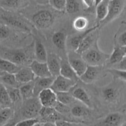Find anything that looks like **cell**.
Returning <instances> with one entry per match:
<instances>
[{"instance_id":"cell-19","label":"cell","mask_w":126,"mask_h":126,"mask_svg":"<svg viewBox=\"0 0 126 126\" xmlns=\"http://www.w3.org/2000/svg\"><path fill=\"white\" fill-rule=\"evenodd\" d=\"M15 75L17 81L22 85L33 81L36 78L35 74L29 65L22 66Z\"/></svg>"},{"instance_id":"cell-1","label":"cell","mask_w":126,"mask_h":126,"mask_svg":"<svg viewBox=\"0 0 126 126\" xmlns=\"http://www.w3.org/2000/svg\"><path fill=\"white\" fill-rule=\"evenodd\" d=\"M34 49V41L30 46L20 49H12L1 47V58L7 59L20 65L25 66L32 63V51Z\"/></svg>"},{"instance_id":"cell-10","label":"cell","mask_w":126,"mask_h":126,"mask_svg":"<svg viewBox=\"0 0 126 126\" xmlns=\"http://www.w3.org/2000/svg\"><path fill=\"white\" fill-rule=\"evenodd\" d=\"M98 25H94L92 27L88 28V29L84 30V32H82L81 33L75 35L70 36L67 38L66 41V48L69 49V51H76L78 49L80 44L84 38L86 37L88 34L93 31L98 29Z\"/></svg>"},{"instance_id":"cell-32","label":"cell","mask_w":126,"mask_h":126,"mask_svg":"<svg viewBox=\"0 0 126 126\" xmlns=\"http://www.w3.org/2000/svg\"><path fill=\"white\" fill-rule=\"evenodd\" d=\"M23 2V0H1V7L4 9L12 11L19 8Z\"/></svg>"},{"instance_id":"cell-52","label":"cell","mask_w":126,"mask_h":126,"mask_svg":"<svg viewBox=\"0 0 126 126\" xmlns=\"http://www.w3.org/2000/svg\"><path fill=\"white\" fill-rule=\"evenodd\" d=\"M120 126H126V122H124V123L122 124Z\"/></svg>"},{"instance_id":"cell-35","label":"cell","mask_w":126,"mask_h":126,"mask_svg":"<svg viewBox=\"0 0 126 126\" xmlns=\"http://www.w3.org/2000/svg\"><path fill=\"white\" fill-rule=\"evenodd\" d=\"M80 5L77 0H67L65 11L69 14H74L79 11Z\"/></svg>"},{"instance_id":"cell-7","label":"cell","mask_w":126,"mask_h":126,"mask_svg":"<svg viewBox=\"0 0 126 126\" xmlns=\"http://www.w3.org/2000/svg\"><path fill=\"white\" fill-rule=\"evenodd\" d=\"M42 105L38 97H33L23 101L21 114L25 119L35 118L39 115Z\"/></svg>"},{"instance_id":"cell-15","label":"cell","mask_w":126,"mask_h":126,"mask_svg":"<svg viewBox=\"0 0 126 126\" xmlns=\"http://www.w3.org/2000/svg\"><path fill=\"white\" fill-rule=\"evenodd\" d=\"M55 77L51 76L49 77H36L34 79V97H38L40 92L46 89L50 88L55 80Z\"/></svg>"},{"instance_id":"cell-38","label":"cell","mask_w":126,"mask_h":126,"mask_svg":"<svg viewBox=\"0 0 126 126\" xmlns=\"http://www.w3.org/2000/svg\"><path fill=\"white\" fill-rule=\"evenodd\" d=\"M67 0H50L49 4L54 10L59 12L65 11Z\"/></svg>"},{"instance_id":"cell-24","label":"cell","mask_w":126,"mask_h":126,"mask_svg":"<svg viewBox=\"0 0 126 126\" xmlns=\"http://www.w3.org/2000/svg\"><path fill=\"white\" fill-rule=\"evenodd\" d=\"M108 2L109 0H103L101 3L95 7L96 16L94 25H98V24L106 18L108 14Z\"/></svg>"},{"instance_id":"cell-43","label":"cell","mask_w":126,"mask_h":126,"mask_svg":"<svg viewBox=\"0 0 126 126\" xmlns=\"http://www.w3.org/2000/svg\"><path fill=\"white\" fill-rule=\"evenodd\" d=\"M108 68H113V69H118V70H126V55L123 58L120 62L117 63L116 64H114V65L111 66V67Z\"/></svg>"},{"instance_id":"cell-37","label":"cell","mask_w":126,"mask_h":126,"mask_svg":"<svg viewBox=\"0 0 126 126\" xmlns=\"http://www.w3.org/2000/svg\"><path fill=\"white\" fill-rule=\"evenodd\" d=\"M89 107L86 108L81 105H76L73 106L71 109V112L73 116L76 117H81L88 115Z\"/></svg>"},{"instance_id":"cell-22","label":"cell","mask_w":126,"mask_h":126,"mask_svg":"<svg viewBox=\"0 0 126 126\" xmlns=\"http://www.w3.org/2000/svg\"><path fill=\"white\" fill-rule=\"evenodd\" d=\"M67 38V35L65 31H57L52 37V42L57 49L62 51H65L66 48Z\"/></svg>"},{"instance_id":"cell-13","label":"cell","mask_w":126,"mask_h":126,"mask_svg":"<svg viewBox=\"0 0 126 126\" xmlns=\"http://www.w3.org/2000/svg\"><path fill=\"white\" fill-rule=\"evenodd\" d=\"M76 85L71 90H72L71 91V94L75 98V100L79 101L89 108H93V103H92L88 93L82 87L76 86Z\"/></svg>"},{"instance_id":"cell-46","label":"cell","mask_w":126,"mask_h":126,"mask_svg":"<svg viewBox=\"0 0 126 126\" xmlns=\"http://www.w3.org/2000/svg\"><path fill=\"white\" fill-rule=\"evenodd\" d=\"M43 126H57L55 124V122H44L43 124Z\"/></svg>"},{"instance_id":"cell-41","label":"cell","mask_w":126,"mask_h":126,"mask_svg":"<svg viewBox=\"0 0 126 126\" xmlns=\"http://www.w3.org/2000/svg\"><path fill=\"white\" fill-rule=\"evenodd\" d=\"M39 122V120L36 118L25 119L16 124V126H33L35 124Z\"/></svg>"},{"instance_id":"cell-44","label":"cell","mask_w":126,"mask_h":126,"mask_svg":"<svg viewBox=\"0 0 126 126\" xmlns=\"http://www.w3.org/2000/svg\"><path fill=\"white\" fill-rule=\"evenodd\" d=\"M57 126H76V124L68 122L66 120H59L55 122Z\"/></svg>"},{"instance_id":"cell-31","label":"cell","mask_w":126,"mask_h":126,"mask_svg":"<svg viewBox=\"0 0 126 126\" xmlns=\"http://www.w3.org/2000/svg\"><path fill=\"white\" fill-rule=\"evenodd\" d=\"M14 111L11 107L1 108L0 111V126H3L7 124L10 119L12 117Z\"/></svg>"},{"instance_id":"cell-39","label":"cell","mask_w":126,"mask_h":126,"mask_svg":"<svg viewBox=\"0 0 126 126\" xmlns=\"http://www.w3.org/2000/svg\"><path fill=\"white\" fill-rule=\"evenodd\" d=\"M55 111H56V109H55V107H46V106H42L41 108L40 111H39V115L41 117L43 121L44 122L47 118H48L50 115L54 113Z\"/></svg>"},{"instance_id":"cell-45","label":"cell","mask_w":126,"mask_h":126,"mask_svg":"<svg viewBox=\"0 0 126 126\" xmlns=\"http://www.w3.org/2000/svg\"><path fill=\"white\" fill-rule=\"evenodd\" d=\"M84 5L87 7V9H91L92 7H95V0H82Z\"/></svg>"},{"instance_id":"cell-42","label":"cell","mask_w":126,"mask_h":126,"mask_svg":"<svg viewBox=\"0 0 126 126\" xmlns=\"http://www.w3.org/2000/svg\"><path fill=\"white\" fill-rule=\"evenodd\" d=\"M54 107H55V109H56V111H57L58 112L62 114H63L67 113V112H68L69 111H70V108L68 107L67 105L61 103H60L58 101Z\"/></svg>"},{"instance_id":"cell-5","label":"cell","mask_w":126,"mask_h":126,"mask_svg":"<svg viewBox=\"0 0 126 126\" xmlns=\"http://www.w3.org/2000/svg\"><path fill=\"white\" fill-rule=\"evenodd\" d=\"M126 2V0H109L108 14L106 18L98 24L100 30L123 14L125 9Z\"/></svg>"},{"instance_id":"cell-26","label":"cell","mask_w":126,"mask_h":126,"mask_svg":"<svg viewBox=\"0 0 126 126\" xmlns=\"http://www.w3.org/2000/svg\"><path fill=\"white\" fill-rule=\"evenodd\" d=\"M22 66L18 65L7 59L1 58L0 59V70L1 72L16 74L20 70Z\"/></svg>"},{"instance_id":"cell-18","label":"cell","mask_w":126,"mask_h":126,"mask_svg":"<svg viewBox=\"0 0 126 126\" xmlns=\"http://www.w3.org/2000/svg\"><path fill=\"white\" fill-rule=\"evenodd\" d=\"M99 30L100 29L98 28V29L93 31V32H91L89 34L87 35L84 38L82 42L80 44L78 49L76 51H77L79 54H82L86 51H87L89 48H91L94 44L95 42L98 40L100 35Z\"/></svg>"},{"instance_id":"cell-12","label":"cell","mask_w":126,"mask_h":126,"mask_svg":"<svg viewBox=\"0 0 126 126\" xmlns=\"http://www.w3.org/2000/svg\"><path fill=\"white\" fill-rule=\"evenodd\" d=\"M41 104L46 107H55L57 102V93L51 88L43 90L38 96Z\"/></svg>"},{"instance_id":"cell-17","label":"cell","mask_w":126,"mask_h":126,"mask_svg":"<svg viewBox=\"0 0 126 126\" xmlns=\"http://www.w3.org/2000/svg\"><path fill=\"white\" fill-rule=\"evenodd\" d=\"M62 59L55 53H48L47 64L52 75L55 77L60 75Z\"/></svg>"},{"instance_id":"cell-47","label":"cell","mask_w":126,"mask_h":126,"mask_svg":"<svg viewBox=\"0 0 126 126\" xmlns=\"http://www.w3.org/2000/svg\"><path fill=\"white\" fill-rule=\"evenodd\" d=\"M50 0H36L37 2L40 4H45L49 3Z\"/></svg>"},{"instance_id":"cell-28","label":"cell","mask_w":126,"mask_h":126,"mask_svg":"<svg viewBox=\"0 0 126 126\" xmlns=\"http://www.w3.org/2000/svg\"><path fill=\"white\" fill-rule=\"evenodd\" d=\"M12 100L8 93L7 88L2 84H0V107H12L13 105Z\"/></svg>"},{"instance_id":"cell-11","label":"cell","mask_w":126,"mask_h":126,"mask_svg":"<svg viewBox=\"0 0 126 126\" xmlns=\"http://www.w3.org/2000/svg\"><path fill=\"white\" fill-rule=\"evenodd\" d=\"M103 66L88 65L85 72L79 77V80L86 84H91L97 81L102 75Z\"/></svg>"},{"instance_id":"cell-48","label":"cell","mask_w":126,"mask_h":126,"mask_svg":"<svg viewBox=\"0 0 126 126\" xmlns=\"http://www.w3.org/2000/svg\"><path fill=\"white\" fill-rule=\"evenodd\" d=\"M103 1V0H95V7L97 6H98V5L100 3H101Z\"/></svg>"},{"instance_id":"cell-27","label":"cell","mask_w":126,"mask_h":126,"mask_svg":"<svg viewBox=\"0 0 126 126\" xmlns=\"http://www.w3.org/2000/svg\"><path fill=\"white\" fill-rule=\"evenodd\" d=\"M125 56L126 54L122 47L114 45L113 51L111 54H110V56L107 64L109 65V67H111L114 64H116L117 63L120 62Z\"/></svg>"},{"instance_id":"cell-50","label":"cell","mask_w":126,"mask_h":126,"mask_svg":"<svg viewBox=\"0 0 126 126\" xmlns=\"http://www.w3.org/2000/svg\"><path fill=\"white\" fill-rule=\"evenodd\" d=\"M3 126H16V124H6L4 125Z\"/></svg>"},{"instance_id":"cell-49","label":"cell","mask_w":126,"mask_h":126,"mask_svg":"<svg viewBox=\"0 0 126 126\" xmlns=\"http://www.w3.org/2000/svg\"><path fill=\"white\" fill-rule=\"evenodd\" d=\"M33 126H42V124L40 122H38V123L35 124H34Z\"/></svg>"},{"instance_id":"cell-29","label":"cell","mask_w":126,"mask_h":126,"mask_svg":"<svg viewBox=\"0 0 126 126\" xmlns=\"http://www.w3.org/2000/svg\"><path fill=\"white\" fill-rule=\"evenodd\" d=\"M34 80L27 84H22L20 86L19 89L20 91L23 101L28 100L30 98L34 97Z\"/></svg>"},{"instance_id":"cell-3","label":"cell","mask_w":126,"mask_h":126,"mask_svg":"<svg viewBox=\"0 0 126 126\" xmlns=\"http://www.w3.org/2000/svg\"><path fill=\"white\" fill-rule=\"evenodd\" d=\"M1 23L14 27L24 32L31 33V27L28 24V21L19 15L14 13L12 11L1 7Z\"/></svg>"},{"instance_id":"cell-40","label":"cell","mask_w":126,"mask_h":126,"mask_svg":"<svg viewBox=\"0 0 126 126\" xmlns=\"http://www.w3.org/2000/svg\"><path fill=\"white\" fill-rule=\"evenodd\" d=\"M11 35V30H10L9 25L1 23V27H0V39L1 42L9 38Z\"/></svg>"},{"instance_id":"cell-23","label":"cell","mask_w":126,"mask_h":126,"mask_svg":"<svg viewBox=\"0 0 126 126\" xmlns=\"http://www.w3.org/2000/svg\"><path fill=\"white\" fill-rule=\"evenodd\" d=\"M114 45L119 47L126 46V21H123L120 23L119 28L113 38Z\"/></svg>"},{"instance_id":"cell-9","label":"cell","mask_w":126,"mask_h":126,"mask_svg":"<svg viewBox=\"0 0 126 126\" xmlns=\"http://www.w3.org/2000/svg\"><path fill=\"white\" fill-rule=\"evenodd\" d=\"M78 82L67 79L60 75L55 78L54 82L50 88L54 90L56 93L60 92H67L75 87Z\"/></svg>"},{"instance_id":"cell-16","label":"cell","mask_w":126,"mask_h":126,"mask_svg":"<svg viewBox=\"0 0 126 126\" xmlns=\"http://www.w3.org/2000/svg\"><path fill=\"white\" fill-rule=\"evenodd\" d=\"M38 77H49L52 76L47 63H43L34 59L29 65Z\"/></svg>"},{"instance_id":"cell-2","label":"cell","mask_w":126,"mask_h":126,"mask_svg":"<svg viewBox=\"0 0 126 126\" xmlns=\"http://www.w3.org/2000/svg\"><path fill=\"white\" fill-rule=\"evenodd\" d=\"M98 40L96 41L91 48L82 53V56L88 65L104 66L107 64L110 54L102 51L100 49Z\"/></svg>"},{"instance_id":"cell-6","label":"cell","mask_w":126,"mask_h":126,"mask_svg":"<svg viewBox=\"0 0 126 126\" xmlns=\"http://www.w3.org/2000/svg\"><path fill=\"white\" fill-rule=\"evenodd\" d=\"M98 92L102 100L107 104L116 103L121 96L120 86H118L116 80L108 85L100 87Z\"/></svg>"},{"instance_id":"cell-33","label":"cell","mask_w":126,"mask_h":126,"mask_svg":"<svg viewBox=\"0 0 126 126\" xmlns=\"http://www.w3.org/2000/svg\"><path fill=\"white\" fill-rule=\"evenodd\" d=\"M6 87L14 105L18 104L19 103L20 101H23L19 88H14L11 86H6Z\"/></svg>"},{"instance_id":"cell-34","label":"cell","mask_w":126,"mask_h":126,"mask_svg":"<svg viewBox=\"0 0 126 126\" xmlns=\"http://www.w3.org/2000/svg\"><path fill=\"white\" fill-rule=\"evenodd\" d=\"M57 101L64 105H68L72 104L75 101V98L73 97L71 92H60L57 93Z\"/></svg>"},{"instance_id":"cell-14","label":"cell","mask_w":126,"mask_h":126,"mask_svg":"<svg viewBox=\"0 0 126 126\" xmlns=\"http://www.w3.org/2000/svg\"><path fill=\"white\" fill-rule=\"evenodd\" d=\"M124 116L118 112H112L107 115L102 121L96 124L94 126H120L123 124Z\"/></svg>"},{"instance_id":"cell-20","label":"cell","mask_w":126,"mask_h":126,"mask_svg":"<svg viewBox=\"0 0 126 126\" xmlns=\"http://www.w3.org/2000/svg\"><path fill=\"white\" fill-rule=\"evenodd\" d=\"M34 54L36 60L43 63H47L48 53L43 42L37 37L34 38Z\"/></svg>"},{"instance_id":"cell-30","label":"cell","mask_w":126,"mask_h":126,"mask_svg":"<svg viewBox=\"0 0 126 126\" xmlns=\"http://www.w3.org/2000/svg\"><path fill=\"white\" fill-rule=\"evenodd\" d=\"M89 25V20L84 16H78L74 19L73 22V28L78 32H82L87 30V26Z\"/></svg>"},{"instance_id":"cell-8","label":"cell","mask_w":126,"mask_h":126,"mask_svg":"<svg viewBox=\"0 0 126 126\" xmlns=\"http://www.w3.org/2000/svg\"><path fill=\"white\" fill-rule=\"evenodd\" d=\"M67 59L79 77L85 72L88 66V64L82 58V54L76 51H68Z\"/></svg>"},{"instance_id":"cell-36","label":"cell","mask_w":126,"mask_h":126,"mask_svg":"<svg viewBox=\"0 0 126 126\" xmlns=\"http://www.w3.org/2000/svg\"><path fill=\"white\" fill-rule=\"evenodd\" d=\"M106 72L110 74L113 76V80H120L126 82V70L108 68Z\"/></svg>"},{"instance_id":"cell-4","label":"cell","mask_w":126,"mask_h":126,"mask_svg":"<svg viewBox=\"0 0 126 126\" xmlns=\"http://www.w3.org/2000/svg\"><path fill=\"white\" fill-rule=\"evenodd\" d=\"M31 23L39 30H45L53 25L55 16L51 11L41 9L34 12L30 17Z\"/></svg>"},{"instance_id":"cell-25","label":"cell","mask_w":126,"mask_h":126,"mask_svg":"<svg viewBox=\"0 0 126 126\" xmlns=\"http://www.w3.org/2000/svg\"><path fill=\"white\" fill-rule=\"evenodd\" d=\"M0 80L1 83L6 86H11L14 88H20L22 84L17 80L15 74L0 72Z\"/></svg>"},{"instance_id":"cell-51","label":"cell","mask_w":126,"mask_h":126,"mask_svg":"<svg viewBox=\"0 0 126 126\" xmlns=\"http://www.w3.org/2000/svg\"><path fill=\"white\" fill-rule=\"evenodd\" d=\"M122 48H123V51H124V53H125V54H126V46L122 47Z\"/></svg>"},{"instance_id":"cell-21","label":"cell","mask_w":126,"mask_h":126,"mask_svg":"<svg viewBox=\"0 0 126 126\" xmlns=\"http://www.w3.org/2000/svg\"><path fill=\"white\" fill-rule=\"evenodd\" d=\"M60 75L74 81L78 82L79 77L73 69L67 59H62Z\"/></svg>"}]
</instances>
